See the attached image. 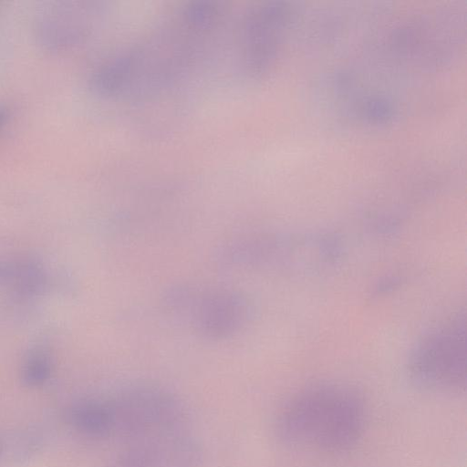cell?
<instances>
[{
  "mask_svg": "<svg viewBox=\"0 0 467 467\" xmlns=\"http://www.w3.org/2000/svg\"><path fill=\"white\" fill-rule=\"evenodd\" d=\"M2 451H3V446H2V444L0 442V457H1Z\"/></svg>",
  "mask_w": 467,
  "mask_h": 467,
  "instance_id": "4fadbf2b",
  "label": "cell"
},
{
  "mask_svg": "<svg viewBox=\"0 0 467 467\" xmlns=\"http://www.w3.org/2000/svg\"><path fill=\"white\" fill-rule=\"evenodd\" d=\"M362 397L337 383L317 384L295 394L281 410L276 432L290 447L342 452L353 447L365 430Z\"/></svg>",
  "mask_w": 467,
  "mask_h": 467,
  "instance_id": "7a4b0ae2",
  "label": "cell"
},
{
  "mask_svg": "<svg viewBox=\"0 0 467 467\" xmlns=\"http://www.w3.org/2000/svg\"><path fill=\"white\" fill-rule=\"evenodd\" d=\"M5 118V112L4 110H0V124L4 121Z\"/></svg>",
  "mask_w": 467,
  "mask_h": 467,
  "instance_id": "7c38bea8",
  "label": "cell"
},
{
  "mask_svg": "<svg viewBox=\"0 0 467 467\" xmlns=\"http://www.w3.org/2000/svg\"><path fill=\"white\" fill-rule=\"evenodd\" d=\"M173 303L186 313L194 328L211 337H223L242 327L249 317L245 297L222 289H183Z\"/></svg>",
  "mask_w": 467,
  "mask_h": 467,
  "instance_id": "8992f818",
  "label": "cell"
},
{
  "mask_svg": "<svg viewBox=\"0 0 467 467\" xmlns=\"http://www.w3.org/2000/svg\"><path fill=\"white\" fill-rule=\"evenodd\" d=\"M64 418L67 424L82 437L102 440L113 436V416L109 400H78L66 409Z\"/></svg>",
  "mask_w": 467,
  "mask_h": 467,
  "instance_id": "9c48e42d",
  "label": "cell"
},
{
  "mask_svg": "<svg viewBox=\"0 0 467 467\" xmlns=\"http://www.w3.org/2000/svg\"><path fill=\"white\" fill-rule=\"evenodd\" d=\"M109 467H158L154 449L149 441L130 442Z\"/></svg>",
  "mask_w": 467,
  "mask_h": 467,
  "instance_id": "8fae6325",
  "label": "cell"
},
{
  "mask_svg": "<svg viewBox=\"0 0 467 467\" xmlns=\"http://www.w3.org/2000/svg\"><path fill=\"white\" fill-rule=\"evenodd\" d=\"M99 11L100 7L87 3L53 8L40 22L39 36L50 48L74 45L89 34Z\"/></svg>",
  "mask_w": 467,
  "mask_h": 467,
  "instance_id": "ba28073f",
  "label": "cell"
},
{
  "mask_svg": "<svg viewBox=\"0 0 467 467\" xmlns=\"http://www.w3.org/2000/svg\"><path fill=\"white\" fill-rule=\"evenodd\" d=\"M113 436L128 443L183 431L186 410L171 392L150 386L121 390L109 399Z\"/></svg>",
  "mask_w": 467,
  "mask_h": 467,
  "instance_id": "5b68a950",
  "label": "cell"
},
{
  "mask_svg": "<svg viewBox=\"0 0 467 467\" xmlns=\"http://www.w3.org/2000/svg\"><path fill=\"white\" fill-rule=\"evenodd\" d=\"M240 246L241 261L296 275L323 273L337 264L341 254L337 238L322 232L267 234Z\"/></svg>",
  "mask_w": 467,
  "mask_h": 467,
  "instance_id": "277c9868",
  "label": "cell"
},
{
  "mask_svg": "<svg viewBox=\"0 0 467 467\" xmlns=\"http://www.w3.org/2000/svg\"><path fill=\"white\" fill-rule=\"evenodd\" d=\"M282 15L281 7L265 4L254 6L244 16L238 42L243 67L249 75L258 76L268 67Z\"/></svg>",
  "mask_w": 467,
  "mask_h": 467,
  "instance_id": "52a82bcc",
  "label": "cell"
},
{
  "mask_svg": "<svg viewBox=\"0 0 467 467\" xmlns=\"http://www.w3.org/2000/svg\"><path fill=\"white\" fill-rule=\"evenodd\" d=\"M52 373V362L49 354L42 348L29 351L21 368V379L30 388L43 386Z\"/></svg>",
  "mask_w": 467,
  "mask_h": 467,
  "instance_id": "30bf717a",
  "label": "cell"
},
{
  "mask_svg": "<svg viewBox=\"0 0 467 467\" xmlns=\"http://www.w3.org/2000/svg\"><path fill=\"white\" fill-rule=\"evenodd\" d=\"M466 315L453 313L415 343L407 374L418 388L435 393H460L466 387Z\"/></svg>",
  "mask_w": 467,
  "mask_h": 467,
  "instance_id": "3957f363",
  "label": "cell"
},
{
  "mask_svg": "<svg viewBox=\"0 0 467 467\" xmlns=\"http://www.w3.org/2000/svg\"><path fill=\"white\" fill-rule=\"evenodd\" d=\"M222 2L185 3L145 38L92 74V89L111 99H143L170 88L201 57L223 21Z\"/></svg>",
  "mask_w": 467,
  "mask_h": 467,
  "instance_id": "6da1fadb",
  "label": "cell"
}]
</instances>
